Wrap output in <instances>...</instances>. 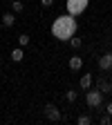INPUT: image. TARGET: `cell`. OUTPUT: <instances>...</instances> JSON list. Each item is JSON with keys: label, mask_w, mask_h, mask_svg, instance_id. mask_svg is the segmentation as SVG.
<instances>
[{"label": "cell", "mask_w": 112, "mask_h": 125, "mask_svg": "<svg viewBox=\"0 0 112 125\" xmlns=\"http://www.w3.org/2000/svg\"><path fill=\"white\" fill-rule=\"evenodd\" d=\"M76 16H72V13H65V16H58V18L54 20V25H52V34H54V38H58V40H70L74 34H76Z\"/></svg>", "instance_id": "1"}, {"label": "cell", "mask_w": 112, "mask_h": 125, "mask_svg": "<svg viewBox=\"0 0 112 125\" xmlns=\"http://www.w3.org/2000/svg\"><path fill=\"white\" fill-rule=\"evenodd\" d=\"M85 101H87V105L90 107H99L101 103H103V92L101 89H87V94H85Z\"/></svg>", "instance_id": "2"}, {"label": "cell", "mask_w": 112, "mask_h": 125, "mask_svg": "<svg viewBox=\"0 0 112 125\" xmlns=\"http://www.w3.org/2000/svg\"><path fill=\"white\" fill-rule=\"evenodd\" d=\"M87 2L90 0H67V13H72V16L83 13L87 9Z\"/></svg>", "instance_id": "3"}, {"label": "cell", "mask_w": 112, "mask_h": 125, "mask_svg": "<svg viewBox=\"0 0 112 125\" xmlns=\"http://www.w3.org/2000/svg\"><path fill=\"white\" fill-rule=\"evenodd\" d=\"M45 116L50 118V121H61V118H63L61 112H58V107L52 105V103H50V105H45Z\"/></svg>", "instance_id": "4"}, {"label": "cell", "mask_w": 112, "mask_h": 125, "mask_svg": "<svg viewBox=\"0 0 112 125\" xmlns=\"http://www.w3.org/2000/svg\"><path fill=\"white\" fill-rule=\"evenodd\" d=\"M99 67H101L103 72H110V69H112V54H103V56L99 58Z\"/></svg>", "instance_id": "5"}, {"label": "cell", "mask_w": 112, "mask_h": 125, "mask_svg": "<svg viewBox=\"0 0 112 125\" xmlns=\"http://www.w3.org/2000/svg\"><path fill=\"white\" fill-rule=\"evenodd\" d=\"M81 67H83V60H81V56H72V58H70V69H72V72H78Z\"/></svg>", "instance_id": "6"}, {"label": "cell", "mask_w": 112, "mask_h": 125, "mask_svg": "<svg viewBox=\"0 0 112 125\" xmlns=\"http://www.w3.org/2000/svg\"><path fill=\"white\" fill-rule=\"evenodd\" d=\"M13 22H16V13H13V11L2 13V25H5V27H11Z\"/></svg>", "instance_id": "7"}, {"label": "cell", "mask_w": 112, "mask_h": 125, "mask_svg": "<svg viewBox=\"0 0 112 125\" xmlns=\"http://www.w3.org/2000/svg\"><path fill=\"white\" fill-rule=\"evenodd\" d=\"M92 83H94V81H92V76H90V74H83V76H81V87H83V89H90Z\"/></svg>", "instance_id": "8"}, {"label": "cell", "mask_w": 112, "mask_h": 125, "mask_svg": "<svg viewBox=\"0 0 112 125\" xmlns=\"http://www.w3.org/2000/svg\"><path fill=\"white\" fill-rule=\"evenodd\" d=\"M23 58H25V54H23V49H20V47H16V49L11 52V60H13V62H20Z\"/></svg>", "instance_id": "9"}, {"label": "cell", "mask_w": 112, "mask_h": 125, "mask_svg": "<svg viewBox=\"0 0 112 125\" xmlns=\"http://www.w3.org/2000/svg\"><path fill=\"white\" fill-rule=\"evenodd\" d=\"M23 9H25L23 2H18V0H11V11H13V13H20Z\"/></svg>", "instance_id": "10"}, {"label": "cell", "mask_w": 112, "mask_h": 125, "mask_svg": "<svg viewBox=\"0 0 112 125\" xmlns=\"http://www.w3.org/2000/svg\"><path fill=\"white\" fill-rule=\"evenodd\" d=\"M29 40H31V38H29L27 34H20V36H18V45H20V47H27Z\"/></svg>", "instance_id": "11"}, {"label": "cell", "mask_w": 112, "mask_h": 125, "mask_svg": "<svg viewBox=\"0 0 112 125\" xmlns=\"http://www.w3.org/2000/svg\"><path fill=\"white\" fill-rule=\"evenodd\" d=\"M99 89H101V92H112V83H108V81H99Z\"/></svg>", "instance_id": "12"}, {"label": "cell", "mask_w": 112, "mask_h": 125, "mask_svg": "<svg viewBox=\"0 0 112 125\" xmlns=\"http://www.w3.org/2000/svg\"><path fill=\"white\" fill-rule=\"evenodd\" d=\"M76 123H78V125H90V123H92V118L83 114V116H78V118H76Z\"/></svg>", "instance_id": "13"}, {"label": "cell", "mask_w": 112, "mask_h": 125, "mask_svg": "<svg viewBox=\"0 0 112 125\" xmlns=\"http://www.w3.org/2000/svg\"><path fill=\"white\" fill-rule=\"evenodd\" d=\"M70 42H72V47H74V49H78V47L83 45V40H81V38H76V36H72V38H70Z\"/></svg>", "instance_id": "14"}, {"label": "cell", "mask_w": 112, "mask_h": 125, "mask_svg": "<svg viewBox=\"0 0 112 125\" xmlns=\"http://www.w3.org/2000/svg\"><path fill=\"white\" fill-rule=\"evenodd\" d=\"M76 96H78V94H76V92H74V89H70V92H67V94H65V98H67V101H70V103H74V101H76Z\"/></svg>", "instance_id": "15"}, {"label": "cell", "mask_w": 112, "mask_h": 125, "mask_svg": "<svg viewBox=\"0 0 112 125\" xmlns=\"http://www.w3.org/2000/svg\"><path fill=\"white\" fill-rule=\"evenodd\" d=\"M110 123H112L110 114H103V116H101V125H110Z\"/></svg>", "instance_id": "16"}, {"label": "cell", "mask_w": 112, "mask_h": 125, "mask_svg": "<svg viewBox=\"0 0 112 125\" xmlns=\"http://www.w3.org/2000/svg\"><path fill=\"white\" fill-rule=\"evenodd\" d=\"M40 5L43 7H50V5H54V0H40Z\"/></svg>", "instance_id": "17"}, {"label": "cell", "mask_w": 112, "mask_h": 125, "mask_svg": "<svg viewBox=\"0 0 112 125\" xmlns=\"http://www.w3.org/2000/svg\"><path fill=\"white\" fill-rule=\"evenodd\" d=\"M105 109H108V114L112 116V103H108V107H105Z\"/></svg>", "instance_id": "18"}]
</instances>
